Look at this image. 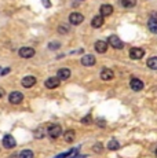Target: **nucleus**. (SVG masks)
<instances>
[{
	"mask_svg": "<svg viewBox=\"0 0 157 158\" xmlns=\"http://www.w3.org/2000/svg\"><path fill=\"white\" fill-rule=\"evenodd\" d=\"M15 144H17L15 139H14L11 135H6L4 138H3V146H4L6 148H14Z\"/></svg>",
	"mask_w": 157,
	"mask_h": 158,
	"instance_id": "20e7f679",
	"label": "nucleus"
},
{
	"mask_svg": "<svg viewBox=\"0 0 157 158\" xmlns=\"http://www.w3.org/2000/svg\"><path fill=\"white\" fill-rule=\"evenodd\" d=\"M109 44L112 45V47L113 48H116V50H121L123 47H124V44H123V41L120 40L119 37H117V36H110L109 37Z\"/></svg>",
	"mask_w": 157,
	"mask_h": 158,
	"instance_id": "7ed1b4c3",
	"label": "nucleus"
},
{
	"mask_svg": "<svg viewBox=\"0 0 157 158\" xmlns=\"http://www.w3.org/2000/svg\"><path fill=\"white\" fill-rule=\"evenodd\" d=\"M8 72H10V69H8V68H7V69H4V70H3L2 73H0V74H2V76H6V74H7V73H8Z\"/></svg>",
	"mask_w": 157,
	"mask_h": 158,
	"instance_id": "2f4dec72",
	"label": "nucleus"
},
{
	"mask_svg": "<svg viewBox=\"0 0 157 158\" xmlns=\"http://www.w3.org/2000/svg\"><path fill=\"white\" fill-rule=\"evenodd\" d=\"M21 58H32L35 55V50L32 47H22L19 51H18Z\"/></svg>",
	"mask_w": 157,
	"mask_h": 158,
	"instance_id": "39448f33",
	"label": "nucleus"
},
{
	"mask_svg": "<svg viewBox=\"0 0 157 158\" xmlns=\"http://www.w3.org/2000/svg\"><path fill=\"white\" fill-rule=\"evenodd\" d=\"M95 51H96V52H99V54L106 52V51H108V43H106V41H104V40L96 41V43H95Z\"/></svg>",
	"mask_w": 157,
	"mask_h": 158,
	"instance_id": "9b49d317",
	"label": "nucleus"
},
{
	"mask_svg": "<svg viewBox=\"0 0 157 158\" xmlns=\"http://www.w3.org/2000/svg\"><path fill=\"white\" fill-rule=\"evenodd\" d=\"M78 158H87V157H78Z\"/></svg>",
	"mask_w": 157,
	"mask_h": 158,
	"instance_id": "473e14b6",
	"label": "nucleus"
},
{
	"mask_svg": "<svg viewBox=\"0 0 157 158\" xmlns=\"http://www.w3.org/2000/svg\"><path fill=\"white\" fill-rule=\"evenodd\" d=\"M63 138H65V140L68 142V143H70V142L74 140V132L73 131H66L65 135H63Z\"/></svg>",
	"mask_w": 157,
	"mask_h": 158,
	"instance_id": "aec40b11",
	"label": "nucleus"
},
{
	"mask_svg": "<svg viewBox=\"0 0 157 158\" xmlns=\"http://www.w3.org/2000/svg\"><path fill=\"white\" fill-rule=\"evenodd\" d=\"M94 151L95 153H101L102 151V144H95L94 146Z\"/></svg>",
	"mask_w": 157,
	"mask_h": 158,
	"instance_id": "393cba45",
	"label": "nucleus"
},
{
	"mask_svg": "<svg viewBox=\"0 0 157 158\" xmlns=\"http://www.w3.org/2000/svg\"><path fill=\"white\" fill-rule=\"evenodd\" d=\"M19 157L21 158H33V153H32V150H22Z\"/></svg>",
	"mask_w": 157,
	"mask_h": 158,
	"instance_id": "4be33fe9",
	"label": "nucleus"
},
{
	"mask_svg": "<svg viewBox=\"0 0 157 158\" xmlns=\"http://www.w3.org/2000/svg\"><path fill=\"white\" fill-rule=\"evenodd\" d=\"M147 28L152 33H157V18L152 17L149 18V21H147Z\"/></svg>",
	"mask_w": 157,
	"mask_h": 158,
	"instance_id": "2eb2a0df",
	"label": "nucleus"
},
{
	"mask_svg": "<svg viewBox=\"0 0 157 158\" xmlns=\"http://www.w3.org/2000/svg\"><path fill=\"white\" fill-rule=\"evenodd\" d=\"M104 17H101V15H96L94 17V19L91 21V25L94 26V28H101L102 25H104Z\"/></svg>",
	"mask_w": 157,
	"mask_h": 158,
	"instance_id": "f3484780",
	"label": "nucleus"
},
{
	"mask_svg": "<svg viewBox=\"0 0 157 158\" xmlns=\"http://www.w3.org/2000/svg\"><path fill=\"white\" fill-rule=\"evenodd\" d=\"M69 21H70L72 25H80V23L84 21V17L80 13H72L69 15Z\"/></svg>",
	"mask_w": 157,
	"mask_h": 158,
	"instance_id": "f03ea898",
	"label": "nucleus"
},
{
	"mask_svg": "<svg viewBox=\"0 0 157 158\" xmlns=\"http://www.w3.org/2000/svg\"><path fill=\"white\" fill-rule=\"evenodd\" d=\"M76 154H77V148H74V150L70 153V157H69V158H74V156H76Z\"/></svg>",
	"mask_w": 157,
	"mask_h": 158,
	"instance_id": "c756f323",
	"label": "nucleus"
},
{
	"mask_svg": "<svg viewBox=\"0 0 157 158\" xmlns=\"http://www.w3.org/2000/svg\"><path fill=\"white\" fill-rule=\"evenodd\" d=\"M129 85H131V88L134 91H141L142 88H143V83H142V80H139V78H132L131 81H129Z\"/></svg>",
	"mask_w": 157,
	"mask_h": 158,
	"instance_id": "f8f14e48",
	"label": "nucleus"
},
{
	"mask_svg": "<svg viewBox=\"0 0 157 158\" xmlns=\"http://www.w3.org/2000/svg\"><path fill=\"white\" fill-rule=\"evenodd\" d=\"M59 45H61V44H59V43H51L50 45H48V47H50V48H51V50H54V48H58V47H59Z\"/></svg>",
	"mask_w": 157,
	"mask_h": 158,
	"instance_id": "cd10ccee",
	"label": "nucleus"
},
{
	"mask_svg": "<svg viewBox=\"0 0 157 158\" xmlns=\"http://www.w3.org/2000/svg\"><path fill=\"white\" fill-rule=\"evenodd\" d=\"M119 147H120V144H119V142L116 140V139H112V140L108 143V148L112 151H114V150H119Z\"/></svg>",
	"mask_w": 157,
	"mask_h": 158,
	"instance_id": "6ab92c4d",
	"label": "nucleus"
},
{
	"mask_svg": "<svg viewBox=\"0 0 157 158\" xmlns=\"http://www.w3.org/2000/svg\"><path fill=\"white\" fill-rule=\"evenodd\" d=\"M69 77H70V70H69V69L63 68V69H59L58 70V78L59 80H68Z\"/></svg>",
	"mask_w": 157,
	"mask_h": 158,
	"instance_id": "dca6fc26",
	"label": "nucleus"
},
{
	"mask_svg": "<svg viewBox=\"0 0 157 158\" xmlns=\"http://www.w3.org/2000/svg\"><path fill=\"white\" fill-rule=\"evenodd\" d=\"M91 121H92L91 115H87V117H86V118H84V120H83V123H84V124H90V123H91Z\"/></svg>",
	"mask_w": 157,
	"mask_h": 158,
	"instance_id": "a878e982",
	"label": "nucleus"
},
{
	"mask_svg": "<svg viewBox=\"0 0 157 158\" xmlns=\"http://www.w3.org/2000/svg\"><path fill=\"white\" fill-rule=\"evenodd\" d=\"M121 4H123V7H125V8H132L137 4V0H121Z\"/></svg>",
	"mask_w": 157,
	"mask_h": 158,
	"instance_id": "412c9836",
	"label": "nucleus"
},
{
	"mask_svg": "<svg viewBox=\"0 0 157 158\" xmlns=\"http://www.w3.org/2000/svg\"><path fill=\"white\" fill-rule=\"evenodd\" d=\"M95 62H96V59L94 55H84L81 58V65L83 66H94Z\"/></svg>",
	"mask_w": 157,
	"mask_h": 158,
	"instance_id": "9d476101",
	"label": "nucleus"
},
{
	"mask_svg": "<svg viewBox=\"0 0 157 158\" xmlns=\"http://www.w3.org/2000/svg\"><path fill=\"white\" fill-rule=\"evenodd\" d=\"M113 13V7L110 4H104L101 6V17H109V15Z\"/></svg>",
	"mask_w": 157,
	"mask_h": 158,
	"instance_id": "4468645a",
	"label": "nucleus"
},
{
	"mask_svg": "<svg viewBox=\"0 0 157 158\" xmlns=\"http://www.w3.org/2000/svg\"><path fill=\"white\" fill-rule=\"evenodd\" d=\"M41 2H43V4L46 6V8H50L51 7V2H50V0H41Z\"/></svg>",
	"mask_w": 157,
	"mask_h": 158,
	"instance_id": "bb28decb",
	"label": "nucleus"
},
{
	"mask_svg": "<svg viewBox=\"0 0 157 158\" xmlns=\"http://www.w3.org/2000/svg\"><path fill=\"white\" fill-rule=\"evenodd\" d=\"M156 156H157V150H156Z\"/></svg>",
	"mask_w": 157,
	"mask_h": 158,
	"instance_id": "72a5a7b5",
	"label": "nucleus"
},
{
	"mask_svg": "<svg viewBox=\"0 0 157 158\" xmlns=\"http://www.w3.org/2000/svg\"><path fill=\"white\" fill-rule=\"evenodd\" d=\"M114 77V73H113V70L112 69H108V68H104L101 70V78L104 81H109V80H112V78Z\"/></svg>",
	"mask_w": 157,
	"mask_h": 158,
	"instance_id": "6e6552de",
	"label": "nucleus"
},
{
	"mask_svg": "<svg viewBox=\"0 0 157 158\" xmlns=\"http://www.w3.org/2000/svg\"><path fill=\"white\" fill-rule=\"evenodd\" d=\"M44 136V133H43V131H41L40 128H39L37 131H35V138H37V139H41Z\"/></svg>",
	"mask_w": 157,
	"mask_h": 158,
	"instance_id": "b1692460",
	"label": "nucleus"
},
{
	"mask_svg": "<svg viewBox=\"0 0 157 158\" xmlns=\"http://www.w3.org/2000/svg\"><path fill=\"white\" fill-rule=\"evenodd\" d=\"M6 95V92H4V89H3V88H0V99L3 98V96Z\"/></svg>",
	"mask_w": 157,
	"mask_h": 158,
	"instance_id": "7c9ffc66",
	"label": "nucleus"
},
{
	"mask_svg": "<svg viewBox=\"0 0 157 158\" xmlns=\"http://www.w3.org/2000/svg\"><path fill=\"white\" fill-rule=\"evenodd\" d=\"M36 84V78L33 76H26V77L22 78V85L25 88H31Z\"/></svg>",
	"mask_w": 157,
	"mask_h": 158,
	"instance_id": "ddd939ff",
	"label": "nucleus"
},
{
	"mask_svg": "<svg viewBox=\"0 0 157 158\" xmlns=\"http://www.w3.org/2000/svg\"><path fill=\"white\" fill-rule=\"evenodd\" d=\"M46 87L47 88H50V89H53V88H57L61 84V80H59L58 77H50V78H47L46 80Z\"/></svg>",
	"mask_w": 157,
	"mask_h": 158,
	"instance_id": "1a4fd4ad",
	"label": "nucleus"
},
{
	"mask_svg": "<svg viewBox=\"0 0 157 158\" xmlns=\"http://www.w3.org/2000/svg\"><path fill=\"white\" fill-rule=\"evenodd\" d=\"M62 133V128L59 125H51L50 128H48V135H50V138H58V136H61Z\"/></svg>",
	"mask_w": 157,
	"mask_h": 158,
	"instance_id": "423d86ee",
	"label": "nucleus"
},
{
	"mask_svg": "<svg viewBox=\"0 0 157 158\" xmlns=\"http://www.w3.org/2000/svg\"><path fill=\"white\" fill-rule=\"evenodd\" d=\"M147 68L153 69V70H157V56H153V58H149L147 59Z\"/></svg>",
	"mask_w": 157,
	"mask_h": 158,
	"instance_id": "a211bd4d",
	"label": "nucleus"
},
{
	"mask_svg": "<svg viewBox=\"0 0 157 158\" xmlns=\"http://www.w3.org/2000/svg\"><path fill=\"white\" fill-rule=\"evenodd\" d=\"M58 32L62 33V35H66V33L69 32V29H68V26L66 25H59L58 26Z\"/></svg>",
	"mask_w": 157,
	"mask_h": 158,
	"instance_id": "5701e85b",
	"label": "nucleus"
},
{
	"mask_svg": "<svg viewBox=\"0 0 157 158\" xmlns=\"http://www.w3.org/2000/svg\"><path fill=\"white\" fill-rule=\"evenodd\" d=\"M22 99H23V95L21 92H18V91H14V92H11L8 95V101H10V103H13V105H19L22 102Z\"/></svg>",
	"mask_w": 157,
	"mask_h": 158,
	"instance_id": "f257e3e1",
	"label": "nucleus"
},
{
	"mask_svg": "<svg viewBox=\"0 0 157 158\" xmlns=\"http://www.w3.org/2000/svg\"><path fill=\"white\" fill-rule=\"evenodd\" d=\"M143 55H145V51L142 50V48L134 47L129 50V56H131L132 59H141V58H143Z\"/></svg>",
	"mask_w": 157,
	"mask_h": 158,
	"instance_id": "0eeeda50",
	"label": "nucleus"
},
{
	"mask_svg": "<svg viewBox=\"0 0 157 158\" xmlns=\"http://www.w3.org/2000/svg\"><path fill=\"white\" fill-rule=\"evenodd\" d=\"M70 153H72V151H69V153H63V154H61V156H58V157H55V158H65V157H68Z\"/></svg>",
	"mask_w": 157,
	"mask_h": 158,
	"instance_id": "c85d7f7f",
	"label": "nucleus"
}]
</instances>
